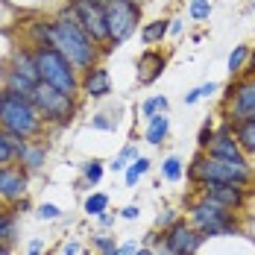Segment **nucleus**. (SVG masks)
<instances>
[{
	"label": "nucleus",
	"mask_w": 255,
	"mask_h": 255,
	"mask_svg": "<svg viewBox=\"0 0 255 255\" xmlns=\"http://www.w3.org/2000/svg\"><path fill=\"white\" fill-rule=\"evenodd\" d=\"M141 112H144V118L164 115V112H167V100H164V97H153V100H147L144 106H141Z\"/></svg>",
	"instance_id": "nucleus-27"
},
{
	"label": "nucleus",
	"mask_w": 255,
	"mask_h": 255,
	"mask_svg": "<svg viewBox=\"0 0 255 255\" xmlns=\"http://www.w3.org/2000/svg\"><path fill=\"white\" fill-rule=\"evenodd\" d=\"M247 59H250V47H244V44H241V47H235V53L229 56V74H238V71L244 68V62H247Z\"/></svg>",
	"instance_id": "nucleus-26"
},
{
	"label": "nucleus",
	"mask_w": 255,
	"mask_h": 255,
	"mask_svg": "<svg viewBox=\"0 0 255 255\" xmlns=\"http://www.w3.org/2000/svg\"><path fill=\"white\" fill-rule=\"evenodd\" d=\"M79 88H82V94H88V97H94V100L106 97V94L112 91V79H109V71L94 65L91 71H85V79L79 82Z\"/></svg>",
	"instance_id": "nucleus-13"
},
{
	"label": "nucleus",
	"mask_w": 255,
	"mask_h": 255,
	"mask_svg": "<svg viewBox=\"0 0 255 255\" xmlns=\"http://www.w3.org/2000/svg\"><path fill=\"white\" fill-rule=\"evenodd\" d=\"M153 255H176V253H170L167 247H161V250H158V253H153Z\"/></svg>",
	"instance_id": "nucleus-43"
},
{
	"label": "nucleus",
	"mask_w": 255,
	"mask_h": 255,
	"mask_svg": "<svg viewBox=\"0 0 255 255\" xmlns=\"http://www.w3.org/2000/svg\"><path fill=\"white\" fill-rule=\"evenodd\" d=\"M82 176H85L88 185H97L100 176H103V164H100V161H88V164L82 167Z\"/></svg>",
	"instance_id": "nucleus-28"
},
{
	"label": "nucleus",
	"mask_w": 255,
	"mask_h": 255,
	"mask_svg": "<svg viewBox=\"0 0 255 255\" xmlns=\"http://www.w3.org/2000/svg\"><path fill=\"white\" fill-rule=\"evenodd\" d=\"M65 255H77L79 253V244H65V250H62Z\"/></svg>",
	"instance_id": "nucleus-38"
},
{
	"label": "nucleus",
	"mask_w": 255,
	"mask_h": 255,
	"mask_svg": "<svg viewBox=\"0 0 255 255\" xmlns=\"http://www.w3.org/2000/svg\"><path fill=\"white\" fill-rule=\"evenodd\" d=\"M32 103L38 106L41 118L50 121V124H68L77 112V103H74V94H65L59 88H53L47 82H38L35 91H32Z\"/></svg>",
	"instance_id": "nucleus-5"
},
{
	"label": "nucleus",
	"mask_w": 255,
	"mask_h": 255,
	"mask_svg": "<svg viewBox=\"0 0 255 255\" xmlns=\"http://www.w3.org/2000/svg\"><path fill=\"white\" fill-rule=\"evenodd\" d=\"M100 223H103V226H112V223H115V214H106V211H103V214H100Z\"/></svg>",
	"instance_id": "nucleus-40"
},
{
	"label": "nucleus",
	"mask_w": 255,
	"mask_h": 255,
	"mask_svg": "<svg viewBox=\"0 0 255 255\" xmlns=\"http://www.w3.org/2000/svg\"><path fill=\"white\" fill-rule=\"evenodd\" d=\"M41 250H44V241H32L29 250H26V255H41Z\"/></svg>",
	"instance_id": "nucleus-37"
},
{
	"label": "nucleus",
	"mask_w": 255,
	"mask_h": 255,
	"mask_svg": "<svg viewBox=\"0 0 255 255\" xmlns=\"http://www.w3.org/2000/svg\"><path fill=\"white\" fill-rule=\"evenodd\" d=\"M135 255H153L150 250H135Z\"/></svg>",
	"instance_id": "nucleus-45"
},
{
	"label": "nucleus",
	"mask_w": 255,
	"mask_h": 255,
	"mask_svg": "<svg viewBox=\"0 0 255 255\" xmlns=\"http://www.w3.org/2000/svg\"><path fill=\"white\" fill-rule=\"evenodd\" d=\"M176 223V211H164V214H158V226L161 229H170Z\"/></svg>",
	"instance_id": "nucleus-35"
},
{
	"label": "nucleus",
	"mask_w": 255,
	"mask_h": 255,
	"mask_svg": "<svg viewBox=\"0 0 255 255\" xmlns=\"http://www.w3.org/2000/svg\"><path fill=\"white\" fill-rule=\"evenodd\" d=\"M203 241L205 238L200 235V229H191L185 220H176V223L167 229V235H164V247L176 255H194L200 250Z\"/></svg>",
	"instance_id": "nucleus-8"
},
{
	"label": "nucleus",
	"mask_w": 255,
	"mask_h": 255,
	"mask_svg": "<svg viewBox=\"0 0 255 255\" xmlns=\"http://www.w3.org/2000/svg\"><path fill=\"white\" fill-rule=\"evenodd\" d=\"M50 47H56L77 71H91L94 62H97V53H100L97 50V41L82 29L77 12H74L71 6L62 9V12L56 15V21H53Z\"/></svg>",
	"instance_id": "nucleus-1"
},
{
	"label": "nucleus",
	"mask_w": 255,
	"mask_h": 255,
	"mask_svg": "<svg viewBox=\"0 0 255 255\" xmlns=\"http://www.w3.org/2000/svg\"><path fill=\"white\" fill-rule=\"evenodd\" d=\"M41 121L44 118H41L38 106L32 103V97H26L21 91H12V88L0 91V129L29 138L41 129Z\"/></svg>",
	"instance_id": "nucleus-2"
},
{
	"label": "nucleus",
	"mask_w": 255,
	"mask_h": 255,
	"mask_svg": "<svg viewBox=\"0 0 255 255\" xmlns=\"http://www.w3.org/2000/svg\"><path fill=\"white\" fill-rule=\"evenodd\" d=\"M121 217H127V220H135V217H141V208H138V205H127V208L121 211Z\"/></svg>",
	"instance_id": "nucleus-36"
},
{
	"label": "nucleus",
	"mask_w": 255,
	"mask_h": 255,
	"mask_svg": "<svg viewBox=\"0 0 255 255\" xmlns=\"http://www.w3.org/2000/svg\"><path fill=\"white\" fill-rule=\"evenodd\" d=\"M15 238V211L0 205V244H12Z\"/></svg>",
	"instance_id": "nucleus-20"
},
{
	"label": "nucleus",
	"mask_w": 255,
	"mask_h": 255,
	"mask_svg": "<svg viewBox=\"0 0 255 255\" xmlns=\"http://www.w3.org/2000/svg\"><path fill=\"white\" fill-rule=\"evenodd\" d=\"M188 176L194 182H232V185H247L253 179V170L247 161H232L217 155H197Z\"/></svg>",
	"instance_id": "nucleus-4"
},
{
	"label": "nucleus",
	"mask_w": 255,
	"mask_h": 255,
	"mask_svg": "<svg viewBox=\"0 0 255 255\" xmlns=\"http://www.w3.org/2000/svg\"><path fill=\"white\" fill-rule=\"evenodd\" d=\"M9 161H15V153L6 141V129H0V164H9Z\"/></svg>",
	"instance_id": "nucleus-30"
},
{
	"label": "nucleus",
	"mask_w": 255,
	"mask_h": 255,
	"mask_svg": "<svg viewBox=\"0 0 255 255\" xmlns=\"http://www.w3.org/2000/svg\"><path fill=\"white\" fill-rule=\"evenodd\" d=\"M26 194V173L18 167H0V200L18 203Z\"/></svg>",
	"instance_id": "nucleus-10"
},
{
	"label": "nucleus",
	"mask_w": 255,
	"mask_h": 255,
	"mask_svg": "<svg viewBox=\"0 0 255 255\" xmlns=\"http://www.w3.org/2000/svg\"><path fill=\"white\" fill-rule=\"evenodd\" d=\"M235 138L247 153H255V118L253 121H241L238 129H235Z\"/></svg>",
	"instance_id": "nucleus-17"
},
{
	"label": "nucleus",
	"mask_w": 255,
	"mask_h": 255,
	"mask_svg": "<svg viewBox=\"0 0 255 255\" xmlns=\"http://www.w3.org/2000/svg\"><path fill=\"white\" fill-rule=\"evenodd\" d=\"M191 220L197 229L203 226H211V223H223V220H232V211L223 208V205L211 203V200H200V203L191 205Z\"/></svg>",
	"instance_id": "nucleus-11"
},
{
	"label": "nucleus",
	"mask_w": 255,
	"mask_h": 255,
	"mask_svg": "<svg viewBox=\"0 0 255 255\" xmlns=\"http://www.w3.org/2000/svg\"><path fill=\"white\" fill-rule=\"evenodd\" d=\"M129 3H132V6H141V3H144V0H129Z\"/></svg>",
	"instance_id": "nucleus-46"
},
{
	"label": "nucleus",
	"mask_w": 255,
	"mask_h": 255,
	"mask_svg": "<svg viewBox=\"0 0 255 255\" xmlns=\"http://www.w3.org/2000/svg\"><path fill=\"white\" fill-rule=\"evenodd\" d=\"M167 32H170V21H153V24L144 26L141 38H144L147 44H155V41H161V38H164Z\"/></svg>",
	"instance_id": "nucleus-21"
},
{
	"label": "nucleus",
	"mask_w": 255,
	"mask_h": 255,
	"mask_svg": "<svg viewBox=\"0 0 255 255\" xmlns=\"http://www.w3.org/2000/svg\"><path fill=\"white\" fill-rule=\"evenodd\" d=\"M121 255H135V244H124V247H118Z\"/></svg>",
	"instance_id": "nucleus-39"
},
{
	"label": "nucleus",
	"mask_w": 255,
	"mask_h": 255,
	"mask_svg": "<svg viewBox=\"0 0 255 255\" xmlns=\"http://www.w3.org/2000/svg\"><path fill=\"white\" fill-rule=\"evenodd\" d=\"M147 170H150V161L138 155V158H135V161L129 164V170H127V185H135V182H138V179L144 176Z\"/></svg>",
	"instance_id": "nucleus-24"
},
{
	"label": "nucleus",
	"mask_w": 255,
	"mask_h": 255,
	"mask_svg": "<svg viewBox=\"0 0 255 255\" xmlns=\"http://www.w3.org/2000/svg\"><path fill=\"white\" fill-rule=\"evenodd\" d=\"M35 65H38V74L41 82H47L53 88L65 91V94H77L79 91V77L77 68L62 56V53L50 47V44H35Z\"/></svg>",
	"instance_id": "nucleus-3"
},
{
	"label": "nucleus",
	"mask_w": 255,
	"mask_h": 255,
	"mask_svg": "<svg viewBox=\"0 0 255 255\" xmlns=\"http://www.w3.org/2000/svg\"><path fill=\"white\" fill-rule=\"evenodd\" d=\"M167 129H170L167 115H153V118H150V129H147V141H150V144H161L164 135H167Z\"/></svg>",
	"instance_id": "nucleus-18"
},
{
	"label": "nucleus",
	"mask_w": 255,
	"mask_h": 255,
	"mask_svg": "<svg viewBox=\"0 0 255 255\" xmlns=\"http://www.w3.org/2000/svg\"><path fill=\"white\" fill-rule=\"evenodd\" d=\"M106 208H109V197H106V194H91V197L85 200V214H88V217H100Z\"/></svg>",
	"instance_id": "nucleus-23"
},
{
	"label": "nucleus",
	"mask_w": 255,
	"mask_h": 255,
	"mask_svg": "<svg viewBox=\"0 0 255 255\" xmlns=\"http://www.w3.org/2000/svg\"><path fill=\"white\" fill-rule=\"evenodd\" d=\"M94 127H100V129H109V127H112V124H109V121H106V118H103V115H100V118L94 121Z\"/></svg>",
	"instance_id": "nucleus-41"
},
{
	"label": "nucleus",
	"mask_w": 255,
	"mask_h": 255,
	"mask_svg": "<svg viewBox=\"0 0 255 255\" xmlns=\"http://www.w3.org/2000/svg\"><path fill=\"white\" fill-rule=\"evenodd\" d=\"M9 71H15L18 77H24L26 82H32V85H38V82H41L38 65H35V53H29V50H18V53H15V59H12V68H9Z\"/></svg>",
	"instance_id": "nucleus-16"
},
{
	"label": "nucleus",
	"mask_w": 255,
	"mask_h": 255,
	"mask_svg": "<svg viewBox=\"0 0 255 255\" xmlns=\"http://www.w3.org/2000/svg\"><path fill=\"white\" fill-rule=\"evenodd\" d=\"M182 29V21H170V32H179Z\"/></svg>",
	"instance_id": "nucleus-42"
},
{
	"label": "nucleus",
	"mask_w": 255,
	"mask_h": 255,
	"mask_svg": "<svg viewBox=\"0 0 255 255\" xmlns=\"http://www.w3.org/2000/svg\"><path fill=\"white\" fill-rule=\"evenodd\" d=\"M129 158H138V153H135V147H127L124 153L118 155V158L112 161V170H124V167H127V161H129Z\"/></svg>",
	"instance_id": "nucleus-33"
},
{
	"label": "nucleus",
	"mask_w": 255,
	"mask_h": 255,
	"mask_svg": "<svg viewBox=\"0 0 255 255\" xmlns=\"http://www.w3.org/2000/svg\"><path fill=\"white\" fill-rule=\"evenodd\" d=\"M208 155H217V158H232V161H247V158H244V153H241L238 138H232L229 132L214 135V141L208 144Z\"/></svg>",
	"instance_id": "nucleus-15"
},
{
	"label": "nucleus",
	"mask_w": 255,
	"mask_h": 255,
	"mask_svg": "<svg viewBox=\"0 0 255 255\" xmlns=\"http://www.w3.org/2000/svg\"><path fill=\"white\" fill-rule=\"evenodd\" d=\"M208 15H211V3H208V0H191V18L205 21Z\"/></svg>",
	"instance_id": "nucleus-29"
},
{
	"label": "nucleus",
	"mask_w": 255,
	"mask_h": 255,
	"mask_svg": "<svg viewBox=\"0 0 255 255\" xmlns=\"http://www.w3.org/2000/svg\"><path fill=\"white\" fill-rule=\"evenodd\" d=\"M161 74H164V56L155 50L141 53V59H138V85H153Z\"/></svg>",
	"instance_id": "nucleus-14"
},
{
	"label": "nucleus",
	"mask_w": 255,
	"mask_h": 255,
	"mask_svg": "<svg viewBox=\"0 0 255 255\" xmlns=\"http://www.w3.org/2000/svg\"><path fill=\"white\" fill-rule=\"evenodd\" d=\"M103 9H106V24H109L112 44L127 41L135 32V26H138L141 6H132L129 0H103Z\"/></svg>",
	"instance_id": "nucleus-6"
},
{
	"label": "nucleus",
	"mask_w": 255,
	"mask_h": 255,
	"mask_svg": "<svg viewBox=\"0 0 255 255\" xmlns=\"http://www.w3.org/2000/svg\"><path fill=\"white\" fill-rule=\"evenodd\" d=\"M71 9L77 12L79 24L82 29L97 41H112V35H109V24H106V9H103V0H71Z\"/></svg>",
	"instance_id": "nucleus-7"
},
{
	"label": "nucleus",
	"mask_w": 255,
	"mask_h": 255,
	"mask_svg": "<svg viewBox=\"0 0 255 255\" xmlns=\"http://www.w3.org/2000/svg\"><path fill=\"white\" fill-rule=\"evenodd\" d=\"M211 141H214V132H211V127H203V129H200V141H197V144H200L203 150H208V144H211Z\"/></svg>",
	"instance_id": "nucleus-34"
},
{
	"label": "nucleus",
	"mask_w": 255,
	"mask_h": 255,
	"mask_svg": "<svg viewBox=\"0 0 255 255\" xmlns=\"http://www.w3.org/2000/svg\"><path fill=\"white\" fill-rule=\"evenodd\" d=\"M232 118H235V124L253 121L255 118V82H241V85L235 88V97H232Z\"/></svg>",
	"instance_id": "nucleus-12"
},
{
	"label": "nucleus",
	"mask_w": 255,
	"mask_h": 255,
	"mask_svg": "<svg viewBox=\"0 0 255 255\" xmlns=\"http://www.w3.org/2000/svg\"><path fill=\"white\" fill-rule=\"evenodd\" d=\"M203 200L223 205L229 211H238L244 205V185H232V182H203Z\"/></svg>",
	"instance_id": "nucleus-9"
},
{
	"label": "nucleus",
	"mask_w": 255,
	"mask_h": 255,
	"mask_svg": "<svg viewBox=\"0 0 255 255\" xmlns=\"http://www.w3.org/2000/svg\"><path fill=\"white\" fill-rule=\"evenodd\" d=\"M214 91H217V85H214V82H208V85H203V88H197V91L185 94V103H197L200 97H208V94H214Z\"/></svg>",
	"instance_id": "nucleus-31"
},
{
	"label": "nucleus",
	"mask_w": 255,
	"mask_h": 255,
	"mask_svg": "<svg viewBox=\"0 0 255 255\" xmlns=\"http://www.w3.org/2000/svg\"><path fill=\"white\" fill-rule=\"evenodd\" d=\"M238 226H235V220H223V223H211V226H203L200 235L203 238H220V235H235Z\"/></svg>",
	"instance_id": "nucleus-22"
},
{
	"label": "nucleus",
	"mask_w": 255,
	"mask_h": 255,
	"mask_svg": "<svg viewBox=\"0 0 255 255\" xmlns=\"http://www.w3.org/2000/svg\"><path fill=\"white\" fill-rule=\"evenodd\" d=\"M161 173H164V179H170V182H179V179H182V161H179L176 155L164 158V167H161Z\"/></svg>",
	"instance_id": "nucleus-25"
},
{
	"label": "nucleus",
	"mask_w": 255,
	"mask_h": 255,
	"mask_svg": "<svg viewBox=\"0 0 255 255\" xmlns=\"http://www.w3.org/2000/svg\"><path fill=\"white\" fill-rule=\"evenodd\" d=\"M0 255H9V244H0Z\"/></svg>",
	"instance_id": "nucleus-44"
},
{
	"label": "nucleus",
	"mask_w": 255,
	"mask_h": 255,
	"mask_svg": "<svg viewBox=\"0 0 255 255\" xmlns=\"http://www.w3.org/2000/svg\"><path fill=\"white\" fill-rule=\"evenodd\" d=\"M18 161L24 164L26 170H38V167L44 164V144H29Z\"/></svg>",
	"instance_id": "nucleus-19"
},
{
	"label": "nucleus",
	"mask_w": 255,
	"mask_h": 255,
	"mask_svg": "<svg viewBox=\"0 0 255 255\" xmlns=\"http://www.w3.org/2000/svg\"><path fill=\"white\" fill-rule=\"evenodd\" d=\"M38 217H41V220H59L62 211H59V205L44 203V205H38Z\"/></svg>",
	"instance_id": "nucleus-32"
}]
</instances>
